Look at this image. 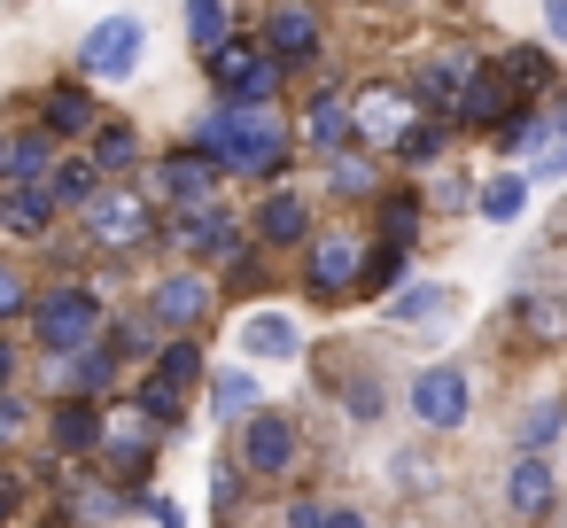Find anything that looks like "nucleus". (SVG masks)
Listing matches in <instances>:
<instances>
[{"label":"nucleus","instance_id":"nucleus-1","mask_svg":"<svg viewBox=\"0 0 567 528\" xmlns=\"http://www.w3.org/2000/svg\"><path fill=\"white\" fill-rule=\"evenodd\" d=\"M195 148L218 156L226 172H272L288 141H280V117L249 110V117H203V125H195Z\"/></svg>","mask_w":567,"mask_h":528},{"label":"nucleus","instance_id":"nucleus-2","mask_svg":"<svg viewBox=\"0 0 567 528\" xmlns=\"http://www.w3.org/2000/svg\"><path fill=\"white\" fill-rule=\"evenodd\" d=\"M32 334H40L55 358H79V350H94V334H102V303H94L86 288H55V296L32 303Z\"/></svg>","mask_w":567,"mask_h":528},{"label":"nucleus","instance_id":"nucleus-3","mask_svg":"<svg viewBox=\"0 0 567 528\" xmlns=\"http://www.w3.org/2000/svg\"><path fill=\"white\" fill-rule=\"evenodd\" d=\"M141 48H148L141 17H102V24L86 32V48H79V71H86V79H133Z\"/></svg>","mask_w":567,"mask_h":528},{"label":"nucleus","instance_id":"nucleus-4","mask_svg":"<svg viewBox=\"0 0 567 528\" xmlns=\"http://www.w3.org/2000/svg\"><path fill=\"white\" fill-rule=\"evenodd\" d=\"M350 125H358V141L396 148V141L420 125V102H412V86H365V94L350 102Z\"/></svg>","mask_w":567,"mask_h":528},{"label":"nucleus","instance_id":"nucleus-5","mask_svg":"<svg viewBox=\"0 0 567 528\" xmlns=\"http://www.w3.org/2000/svg\"><path fill=\"white\" fill-rule=\"evenodd\" d=\"M86 234H94L102 249H141V241L156 234V218H148V195H133V187H110V195H94V203H86Z\"/></svg>","mask_w":567,"mask_h":528},{"label":"nucleus","instance_id":"nucleus-6","mask_svg":"<svg viewBox=\"0 0 567 528\" xmlns=\"http://www.w3.org/2000/svg\"><path fill=\"white\" fill-rule=\"evenodd\" d=\"M218 172H226V164H218V156H203V148L187 141V148H172V156L156 164V187H164L172 203H187V210H203V203L218 195Z\"/></svg>","mask_w":567,"mask_h":528},{"label":"nucleus","instance_id":"nucleus-7","mask_svg":"<svg viewBox=\"0 0 567 528\" xmlns=\"http://www.w3.org/2000/svg\"><path fill=\"white\" fill-rule=\"evenodd\" d=\"M412 412H420L427 427H458V420H466V373H458V365H427V373L412 381Z\"/></svg>","mask_w":567,"mask_h":528},{"label":"nucleus","instance_id":"nucleus-8","mask_svg":"<svg viewBox=\"0 0 567 528\" xmlns=\"http://www.w3.org/2000/svg\"><path fill=\"white\" fill-rule=\"evenodd\" d=\"M241 458H249L257 474H288V458H296L288 412H249V420H241Z\"/></svg>","mask_w":567,"mask_h":528},{"label":"nucleus","instance_id":"nucleus-9","mask_svg":"<svg viewBox=\"0 0 567 528\" xmlns=\"http://www.w3.org/2000/svg\"><path fill=\"white\" fill-rule=\"evenodd\" d=\"M358 265H365V249L350 234H319L311 241V296H350L358 288Z\"/></svg>","mask_w":567,"mask_h":528},{"label":"nucleus","instance_id":"nucleus-10","mask_svg":"<svg viewBox=\"0 0 567 528\" xmlns=\"http://www.w3.org/2000/svg\"><path fill=\"white\" fill-rule=\"evenodd\" d=\"M148 311H156L172 334H195V327L210 319V280H203V272H172V280L156 288V303H148Z\"/></svg>","mask_w":567,"mask_h":528},{"label":"nucleus","instance_id":"nucleus-11","mask_svg":"<svg viewBox=\"0 0 567 528\" xmlns=\"http://www.w3.org/2000/svg\"><path fill=\"white\" fill-rule=\"evenodd\" d=\"M513 94H520V86H513L505 71H474L451 117H458V125H489V133H497V125H505V110H513Z\"/></svg>","mask_w":567,"mask_h":528},{"label":"nucleus","instance_id":"nucleus-12","mask_svg":"<svg viewBox=\"0 0 567 528\" xmlns=\"http://www.w3.org/2000/svg\"><path fill=\"white\" fill-rule=\"evenodd\" d=\"M265 48L280 55V63H311L319 55V9H272V24H265Z\"/></svg>","mask_w":567,"mask_h":528},{"label":"nucleus","instance_id":"nucleus-13","mask_svg":"<svg viewBox=\"0 0 567 528\" xmlns=\"http://www.w3.org/2000/svg\"><path fill=\"white\" fill-rule=\"evenodd\" d=\"M311 234V203L303 195H265V210H257V241L265 249H296Z\"/></svg>","mask_w":567,"mask_h":528},{"label":"nucleus","instance_id":"nucleus-14","mask_svg":"<svg viewBox=\"0 0 567 528\" xmlns=\"http://www.w3.org/2000/svg\"><path fill=\"white\" fill-rule=\"evenodd\" d=\"M0 195H9V203H0L9 234H48V218H55V195H48V179H9Z\"/></svg>","mask_w":567,"mask_h":528},{"label":"nucleus","instance_id":"nucleus-15","mask_svg":"<svg viewBox=\"0 0 567 528\" xmlns=\"http://www.w3.org/2000/svg\"><path fill=\"white\" fill-rule=\"evenodd\" d=\"M303 141L311 148H350L358 141V125H350V102H334V94H311V110H303Z\"/></svg>","mask_w":567,"mask_h":528},{"label":"nucleus","instance_id":"nucleus-16","mask_svg":"<svg viewBox=\"0 0 567 528\" xmlns=\"http://www.w3.org/2000/svg\"><path fill=\"white\" fill-rule=\"evenodd\" d=\"M86 156H94V172H102V179H117V172H133V164H141V133H133L125 117H102Z\"/></svg>","mask_w":567,"mask_h":528},{"label":"nucleus","instance_id":"nucleus-17","mask_svg":"<svg viewBox=\"0 0 567 528\" xmlns=\"http://www.w3.org/2000/svg\"><path fill=\"white\" fill-rule=\"evenodd\" d=\"M40 125H48V133H94L102 117H94V94H86V86H48Z\"/></svg>","mask_w":567,"mask_h":528},{"label":"nucleus","instance_id":"nucleus-18","mask_svg":"<svg viewBox=\"0 0 567 528\" xmlns=\"http://www.w3.org/2000/svg\"><path fill=\"white\" fill-rule=\"evenodd\" d=\"M48 195H55V210H86V203L102 195V172H94V156H63V164L48 172Z\"/></svg>","mask_w":567,"mask_h":528},{"label":"nucleus","instance_id":"nucleus-19","mask_svg":"<svg viewBox=\"0 0 567 528\" xmlns=\"http://www.w3.org/2000/svg\"><path fill=\"white\" fill-rule=\"evenodd\" d=\"M94 443H102V412H94V396L63 404V412H55V451H63V458H86Z\"/></svg>","mask_w":567,"mask_h":528},{"label":"nucleus","instance_id":"nucleus-20","mask_svg":"<svg viewBox=\"0 0 567 528\" xmlns=\"http://www.w3.org/2000/svg\"><path fill=\"white\" fill-rule=\"evenodd\" d=\"M505 505H513L520 520H536V513L551 505V466H544V458H520V466L505 474Z\"/></svg>","mask_w":567,"mask_h":528},{"label":"nucleus","instance_id":"nucleus-21","mask_svg":"<svg viewBox=\"0 0 567 528\" xmlns=\"http://www.w3.org/2000/svg\"><path fill=\"white\" fill-rule=\"evenodd\" d=\"M520 334H528L536 350H559V342H567V296H528V303H520Z\"/></svg>","mask_w":567,"mask_h":528},{"label":"nucleus","instance_id":"nucleus-22","mask_svg":"<svg viewBox=\"0 0 567 528\" xmlns=\"http://www.w3.org/2000/svg\"><path fill=\"white\" fill-rule=\"evenodd\" d=\"M241 350H249V358H265V365H280V358H296V327H288L280 311H265V319H249V327H241Z\"/></svg>","mask_w":567,"mask_h":528},{"label":"nucleus","instance_id":"nucleus-23","mask_svg":"<svg viewBox=\"0 0 567 528\" xmlns=\"http://www.w3.org/2000/svg\"><path fill=\"white\" fill-rule=\"evenodd\" d=\"M179 249H195V257H226L234 249V226L203 203V210H187V226H179Z\"/></svg>","mask_w":567,"mask_h":528},{"label":"nucleus","instance_id":"nucleus-24","mask_svg":"<svg viewBox=\"0 0 567 528\" xmlns=\"http://www.w3.org/2000/svg\"><path fill=\"white\" fill-rule=\"evenodd\" d=\"M451 125H458L451 110H443V117H420V125H412V133L396 141V156H404V164H435V156L451 148Z\"/></svg>","mask_w":567,"mask_h":528},{"label":"nucleus","instance_id":"nucleus-25","mask_svg":"<svg viewBox=\"0 0 567 528\" xmlns=\"http://www.w3.org/2000/svg\"><path fill=\"white\" fill-rule=\"evenodd\" d=\"M466 79H474V63H466V55H451V63H427V71H420V94H427V102H443V110H458Z\"/></svg>","mask_w":567,"mask_h":528},{"label":"nucleus","instance_id":"nucleus-26","mask_svg":"<svg viewBox=\"0 0 567 528\" xmlns=\"http://www.w3.org/2000/svg\"><path fill=\"white\" fill-rule=\"evenodd\" d=\"M404 257H412V249H396V241H373V249H365V265H358V288H365V296L396 288V280H404Z\"/></svg>","mask_w":567,"mask_h":528},{"label":"nucleus","instance_id":"nucleus-27","mask_svg":"<svg viewBox=\"0 0 567 528\" xmlns=\"http://www.w3.org/2000/svg\"><path fill=\"white\" fill-rule=\"evenodd\" d=\"M257 55H265V40H226V48H210V55H203V63H210V86L226 94V86H234Z\"/></svg>","mask_w":567,"mask_h":528},{"label":"nucleus","instance_id":"nucleus-28","mask_svg":"<svg viewBox=\"0 0 567 528\" xmlns=\"http://www.w3.org/2000/svg\"><path fill=\"white\" fill-rule=\"evenodd\" d=\"M520 210H528V179H513V172H505V179H489V187H482V218H489V226H513Z\"/></svg>","mask_w":567,"mask_h":528},{"label":"nucleus","instance_id":"nucleus-29","mask_svg":"<svg viewBox=\"0 0 567 528\" xmlns=\"http://www.w3.org/2000/svg\"><path fill=\"white\" fill-rule=\"evenodd\" d=\"M187 40H195L203 55L234 40V32H226V0H187Z\"/></svg>","mask_w":567,"mask_h":528},{"label":"nucleus","instance_id":"nucleus-30","mask_svg":"<svg viewBox=\"0 0 567 528\" xmlns=\"http://www.w3.org/2000/svg\"><path fill=\"white\" fill-rule=\"evenodd\" d=\"M141 412H148V420H156V427H172V420H179V412H187V389H179V381H164V373H156V381H141Z\"/></svg>","mask_w":567,"mask_h":528},{"label":"nucleus","instance_id":"nucleus-31","mask_svg":"<svg viewBox=\"0 0 567 528\" xmlns=\"http://www.w3.org/2000/svg\"><path fill=\"white\" fill-rule=\"evenodd\" d=\"M559 117H567V110H559ZM544 133H559V125H544V117H505V125H497V148H505V156H536Z\"/></svg>","mask_w":567,"mask_h":528},{"label":"nucleus","instance_id":"nucleus-32","mask_svg":"<svg viewBox=\"0 0 567 528\" xmlns=\"http://www.w3.org/2000/svg\"><path fill=\"white\" fill-rule=\"evenodd\" d=\"M505 63H513V71H505V79H513V86H520V94H544V86H551V63H544V48H513V55H505Z\"/></svg>","mask_w":567,"mask_h":528},{"label":"nucleus","instance_id":"nucleus-33","mask_svg":"<svg viewBox=\"0 0 567 528\" xmlns=\"http://www.w3.org/2000/svg\"><path fill=\"white\" fill-rule=\"evenodd\" d=\"M63 389H79V396H102V389H110V350H79Z\"/></svg>","mask_w":567,"mask_h":528},{"label":"nucleus","instance_id":"nucleus-34","mask_svg":"<svg viewBox=\"0 0 567 528\" xmlns=\"http://www.w3.org/2000/svg\"><path fill=\"white\" fill-rule=\"evenodd\" d=\"M210 396H218V412H226V420H249L257 381H249V373H218V381H210Z\"/></svg>","mask_w":567,"mask_h":528},{"label":"nucleus","instance_id":"nucleus-35","mask_svg":"<svg viewBox=\"0 0 567 528\" xmlns=\"http://www.w3.org/2000/svg\"><path fill=\"white\" fill-rule=\"evenodd\" d=\"M412 234H420V210H412V195H389V210H381V241L412 249Z\"/></svg>","mask_w":567,"mask_h":528},{"label":"nucleus","instance_id":"nucleus-36","mask_svg":"<svg viewBox=\"0 0 567 528\" xmlns=\"http://www.w3.org/2000/svg\"><path fill=\"white\" fill-rule=\"evenodd\" d=\"M435 311H451L443 288H412V296H396V327H435Z\"/></svg>","mask_w":567,"mask_h":528},{"label":"nucleus","instance_id":"nucleus-37","mask_svg":"<svg viewBox=\"0 0 567 528\" xmlns=\"http://www.w3.org/2000/svg\"><path fill=\"white\" fill-rule=\"evenodd\" d=\"M156 373H164V381H179V389H187V381H203V350H195V342H172V350H164V358H156Z\"/></svg>","mask_w":567,"mask_h":528},{"label":"nucleus","instance_id":"nucleus-38","mask_svg":"<svg viewBox=\"0 0 567 528\" xmlns=\"http://www.w3.org/2000/svg\"><path fill=\"white\" fill-rule=\"evenodd\" d=\"M9 319H24V280H17V265H0V327Z\"/></svg>","mask_w":567,"mask_h":528},{"label":"nucleus","instance_id":"nucleus-39","mask_svg":"<svg viewBox=\"0 0 567 528\" xmlns=\"http://www.w3.org/2000/svg\"><path fill=\"white\" fill-rule=\"evenodd\" d=\"M79 513H86V520H110V513H125V505H117V489L86 482V489H79Z\"/></svg>","mask_w":567,"mask_h":528},{"label":"nucleus","instance_id":"nucleus-40","mask_svg":"<svg viewBox=\"0 0 567 528\" xmlns=\"http://www.w3.org/2000/svg\"><path fill=\"white\" fill-rule=\"evenodd\" d=\"M288 528H327V505H319V497H296V505H288Z\"/></svg>","mask_w":567,"mask_h":528},{"label":"nucleus","instance_id":"nucleus-41","mask_svg":"<svg viewBox=\"0 0 567 528\" xmlns=\"http://www.w3.org/2000/svg\"><path fill=\"white\" fill-rule=\"evenodd\" d=\"M350 412H358V420H381V389L358 381V389H350Z\"/></svg>","mask_w":567,"mask_h":528},{"label":"nucleus","instance_id":"nucleus-42","mask_svg":"<svg viewBox=\"0 0 567 528\" xmlns=\"http://www.w3.org/2000/svg\"><path fill=\"white\" fill-rule=\"evenodd\" d=\"M17 427H24V404H17V396H0V435H17Z\"/></svg>","mask_w":567,"mask_h":528},{"label":"nucleus","instance_id":"nucleus-43","mask_svg":"<svg viewBox=\"0 0 567 528\" xmlns=\"http://www.w3.org/2000/svg\"><path fill=\"white\" fill-rule=\"evenodd\" d=\"M17 381V358H9V342H0V389H9Z\"/></svg>","mask_w":567,"mask_h":528},{"label":"nucleus","instance_id":"nucleus-44","mask_svg":"<svg viewBox=\"0 0 567 528\" xmlns=\"http://www.w3.org/2000/svg\"><path fill=\"white\" fill-rule=\"evenodd\" d=\"M551 32H559V40H567V0H551Z\"/></svg>","mask_w":567,"mask_h":528},{"label":"nucleus","instance_id":"nucleus-45","mask_svg":"<svg viewBox=\"0 0 567 528\" xmlns=\"http://www.w3.org/2000/svg\"><path fill=\"white\" fill-rule=\"evenodd\" d=\"M327 528H365V520L358 513H327Z\"/></svg>","mask_w":567,"mask_h":528},{"label":"nucleus","instance_id":"nucleus-46","mask_svg":"<svg viewBox=\"0 0 567 528\" xmlns=\"http://www.w3.org/2000/svg\"><path fill=\"white\" fill-rule=\"evenodd\" d=\"M0 187H9V141H0Z\"/></svg>","mask_w":567,"mask_h":528},{"label":"nucleus","instance_id":"nucleus-47","mask_svg":"<svg viewBox=\"0 0 567 528\" xmlns=\"http://www.w3.org/2000/svg\"><path fill=\"white\" fill-rule=\"evenodd\" d=\"M0 520H9V489H0Z\"/></svg>","mask_w":567,"mask_h":528}]
</instances>
